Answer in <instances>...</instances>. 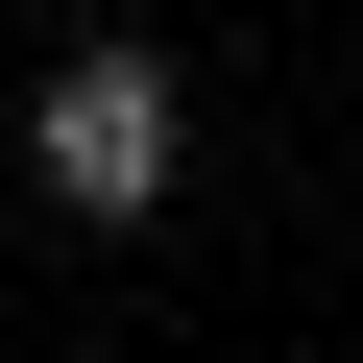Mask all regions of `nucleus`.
Returning a JSON list of instances; mask_svg holds the SVG:
<instances>
[{
	"instance_id": "f257e3e1",
	"label": "nucleus",
	"mask_w": 363,
	"mask_h": 363,
	"mask_svg": "<svg viewBox=\"0 0 363 363\" xmlns=\"http://www.w3.org/2000/svg\"><path fill=\"white\" fill-rule=\"evenodd\" d=\"M169 169H194V97H169V49H145V25H73V49L25 73V194L121 242V218H169Z\"/></svg>"
}]
</instances>
